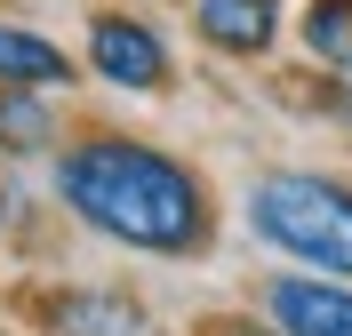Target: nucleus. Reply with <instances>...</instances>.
<instances>
[{
	"label": "nucleus",
	"mask_w": 352,
	"mask_h": 336,
	"mask_svg": "<svg viewBox=\"0 0 352 336\" xmlns=\"http://www.w3.org/2000/svg\"><path fill=\"white\" fill-rule=\"evenodd\" d=\"M56 201L104 232V240L136 248V256H200L217 240V208L192 160L160 153L144 136H80L56 153Z\"/></svg>",
	"instance_id": "nucleus-1"
},
{
	"label": "nucleus",
	"mask_w": 352,
	"mask_h": 336,
	"mask_svg": "<svg viewBox=\"0 0 352 336\" xmlns=\"http://www.w3.org/2000/svg\"><path fill=\"white\" fill-rule=\"evenodd\" d=\"M248 232L320 280H352V184L320 168H272L248 184Z\"/></svg>",
	"instance_id": "nucleus-2"
},
{
	"label": "nucleus",
	"mask_w": 352,
	"mask_h": 336,
	"mask_svg": "<svg viewBox=\"0 0 352 336\" xmlns=\"http://www.w3.org/2000/svg\"><path fill=\"white\" fill-rule=\"evenodd\" d=\"M88 72L96 80H112V89H129V96H153L168 89V41H160L144 16H129V8H96L88 16Z\"/></svg>",
	"instance_id": "nucleus-3"
},
{
	"label": "nucleus",
	"mask_w": 352,
	"mask_h": 336,
	"mask_svg": "<svg viewBox=\"0 0 352 336\" xmlns=\"http://www.w3.org/2000/svg\"><path fill=\"white\" fill-rule=\"evenodd\" d=\"M264 313L280 336H352V280L280 272V280H264Z\"/></svg>",
	"instance_id": "nucleus-4"
},
{
	"label": "nucleus",
	"mask_w": 352,
	"mask_h": 336,
	"mask_svg": "<svg viewBox=\"0 0 352 336\" xmlns=\"http://www.w3.org/2000/svg\"><path fill=\"white\" fill-rule=\"evenodd\" d=\"M200 41L224 56H272L280 41V0H192Z\"/></svg>",
	"instance_id": "nucleus-5"
},
{
	"label": "nucleus",
	"mask_w": 352,
	"mask_h": 336,
	"mask_svg": "<svg viewBox=\"0 0 352 336\" xmlns=\"http://www.w3.org/2000/svg\"><path fill=\"white\" fill-rule=\"evenodd\" d=\"M80 80V65H72L56 41H41V32H24V24H0V89H72Z\"/></svg>",
	"instance_id": "nucleus-6"
},
{
	"label": "nucleus",
	"mask_w": 352,
	"mask_h": 336,
	"mask_svg": "<svg viewBox=\"0 0 352 336\" xmlns=\"http://www.w3.org/2000/svg\"><path fill=\"white\" fill-rule=\"evenodd\" d=\"M136 328H144V313L112 289H72L48 304V336H136Z\"/></svg>",
	"instance_id": "nucleus-7"
},
{
	"label": "nucleus",
	"mask_w": 352,
	"mask_h": 336,
	"mask_svg": "<svg viewBox=\"0 0 352 336\" xmlns=\"http://www.w3.org/2000/svg\"><path fill=\"white\" fill-rule=\"evenodd\" d=\"M56 144V112L41 89H0V153H48Z\"/></svg>",
	"instance_id": "nucleus-8"
},
{
	"label": "nucleus",
	"mask_w": 352,
	"mask_h": 336,
	"mask_svg": "<svg viewBox=\"0 0 352 336\" xmlns=\"http://www.w3.org/2000/svg\"><path fill=\"white\" fill-rule=\"evenodd\" d=\"M296 32H305V48L329 72L352 80V0H305V24H296Z\"/></svg>",
	"instance_id": "nucleus-9"
},
{
	"label": "nucleus",
	"mask_w": 352,
	"mask_h": 336,
	"mask_svg": "<svg viewBox=\"0 0 352 336\" xmlns=\"http://www.w3.org/2000/svg\"><path fill=\"white\" fill-rule=\"evenodd\" d=\"M208 336H280V328H256V320H208Z\"/></svg>",
	"instance_id": "nucleus-10"
},
{
	"label": "nucleus",
	"mask_w": 352,
	"mask_h": 336,
	"mask_svg": "<svg viewBox=\"0 0 352 336\" xmlns=\"http://www.w3.org/2000/svg\"><path fill=\"white\" fill-rule=\"evenodd\" d=\"M329 104H336V112H344V120H352V80H344V89H336V96H329Z\"/></svg>",
	"instance_id": "nucleus-11"
},
{
	"label": "nucleus",
	"mask_w": 352,
	"mask_h": 336,
	"mask_svg": "<svg viewBox=\"0 0 352 336\" xmlns=\"http://www.w3.org/2000/svg\"><path fill=\"white\" fill-rule=\"evenodd\" d=\"M0 224H8V201H0Z\"/></svg>",
	"instance_id": "nucleus-12"
}]
</instances>
